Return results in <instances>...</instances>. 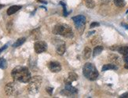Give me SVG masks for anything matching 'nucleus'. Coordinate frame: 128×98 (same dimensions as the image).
<instances>
[{"label":"nucleus","instance_id":"obj_22","mask_svg":"<svg viewBox=\"0 0 128 98\" xmlns=\"http://www.w3.org/2000/svg\"><path fill=\"white\" fill-rule=\"evenodd\" d=\"M119 59H120L119 57L115 55V54H112V55L109 56V61L113 63H117L119 61Z\"/></svg>","mask_w":128,"mask_h":98},{"label":"nucleus","instance_id":"obj_18","mask_svg":"<svg viewBox=\"0 0 128 98\" xmlns=\"http://www.w3.org/2000/svg\"><path fill=\"white\" fill-rule=\"evenodd\" d=\"M31 35L33 37L34 39H38L40 36V28H36L35 30H33L31 33Z\"/></svg>","mask_w":128,"mask_h":98},{"label":"nucleus","instance_id":"obj_7","mask_svg":"<svg viewBox=\"0 0 128 98\" xmlns=\"http://www.w3.org/2000/svg\"><path fill=\"white\" fill-rule=\"evenodd\" d=\"M47 45L44 41H37L35 45H34V49L36 53L40 54L46 50Z\"/></svg>","mask_w":128,"mask_h":98},{"label":"nucleus","instance_id":"obj_26","mask_svg":"<svg viewBox=\"0 0 128 98\" xmlns=\"http://www.w3.org/2000/svg\"><path fill=\"white\" fill-rule=\"evenodd\" d=\"M46 92L48 93V94H49L50 95H52L54 89L52 88V87H46Z\"/></svg>","mask_w":128,"mask_h":98},{"label":"nucleus","instance_id":"obj_1","mask_svg":"<svg viewBox=\"0 0 128 98\" xmlns=\"http://www.w3.org/2000/svg\"><path fill=\"white\" fill-rule=\"evenodd\" d=\"M12 78L15 82L28 83L32 79L31 72L28 68L24 66H16L11 72Z\"/></svg>","mask_w":128,"mask_h":98},{"label":"nucleus","instance_id":"obj_21","mask_svg":"<svg viewBox=\"0 0 128 98\" xmlns=\"http://www.w3.org/2000/svg\"><path fill=\"white\" fill-rule=\"evenodd\" d=\"M7 67V62L4 58H0V68L6 69Z\"/></svg>","mask_w":128,"mask_h":98},{"label":"nucleus","instance_id":"obj_13","mask_svg":"<svg viewBox=\"0 0 128 98\" xmlns=\"http://www.w3.org/2000/svg\"><path fill=\"white\" fill-rule=\"evenodd\" d=\"M65 44L64 43H63V44L62 45H58V47H57V53L58 54H59V55L62 56L63 54L65 53Z\"/></svg>","mask_w":128,"mask_h":98},{"label":"nucleus","instance_id":"obj_15","mask_svg":"<svg viewBox=\"0 0 128 98\" xmlns=\"http://www.w3.org/2000/svg\"><path fill=\"white\" fill-rule=\"evenodd\" d=\"M91 56V49L90 47H85L84 49V52H83V57H84V59H89L90 57Z\"/></svg>","mask_w":128,"mask_h":98},{"label":"nucleus","instance_id":"obj_32","mask_svg":"<svg viewBox=\"0 0 128 98\" xmlns=\"http://www.w3.org/2000/svg\"><path fill=\"white\" fill-rule=\"evenodd\" d=\"M94 33H95V31H93L89 32V33H88V35H87V36H90V35H92V34H94Z\"/></svg>","mask_w":128,"mask_h":98},{"label":"nucleus","instance_id":"obj_27","mask_svg":"<svg viewBox=\"0 0 128 98\" xmlns=\"http://www.w3.org/2000/svg\"><path fill=\"white\" fill-rule=\"evenodd\" d=\"M100 25V24L98 22H93L91 24H90V28H95V27H98Z\"/></svg>","mask_w":128,"mask_h":98},{"label":"nucleus","instance_id":"obj_28","mask_svg":"<svg viewBox=\"0 0 128 98\" xmlns=\"http://www.w3.org/2000/svg\"><path fill=\"white\" fill-rule=\"evenodd\" d=\"M120 97V98H128V93H126V94H122Z\"/></svg>","mask_w":128,"mask_h":98},{"label":"nucleus","instance_id":"obj_10","mask_svg":"<svg viewBox=\"0 0 128 98\" xmlns=\"http://www.w3.org/2000/svg\"><path fill=\"white\" fill-rule=\"evenodd\" d=\"M64 90H66L67 91H68L71 95L76 94L77 93H78L77 89L72 86L71 85V83H65V89Z\"/></svg>","mask_w":128,"mask_h":98},{"label":"nucleus","instance_id":"obj_4","mask_svg":"<svg viewBox=\"0 0 128 98\" xmlns=\"http://www.w3.org/2000/svg\"><path fill=\"white\" fill-rule=\"evenodd\" d=\"M42 79L41 76H34L29 81V84L28 86V91L31 94H36L40 90Z\"/></svg>","mask_w":128,"mask_h":98},{"label":"nucleus","instance_id":"obj_24","mask_svg":"<svg viewBox=\"0 0 128 98\" xmlns=\"http://www.w3.org/2000/svg\"><path fill=\"white\" fill-rule=\"evenodd\" d=\"M60 5H62V6H63V10H64V17H66V16H68V13L67 12V10H66V4L64 3L63 2H60Z\"/></svg>","mask_w":128,"mask_h":98},{"label":"nucleus","instance_id":"obj_5","mask_svg":"<svg viewBox=\"0 0 128 98\" xmlns=\"http://www.w3.org/2000/svg\"><path fill=\"white\" fill-rule=\"evenodd\" d=\"M72 19L74 21L77 30H80V31H82L83 29H84V26L86 24V17L84 16L78 15V16H76V17H73Z\"/></svg>","mask_w":128,"mask_h":98},{"label":"nucleus","instance_id":"obj_12","mask_svg":"<svg viewBox=\"0 0 128 98\" xmlns=\"http://www.w3.org/2000/svg\"><path fill=\"white\" fill-rule=\"evenodd\" d=\"M116 69H117V67H116L115 64H104L102 67V72H105V71H108V70H116Z\"/></svg>","mask_w":128,"mask_h":98},{"label":"nucleus","instance_id":"obj_8","mask_svg":"<svg viewBox=\"0 0 128 98\" xmlns=\"http://www.w3.org/2000/svg\"><path fill=\"white\" fill-rule=\"evenodd\" d=\"M48 68L50 69V71L51 72L58 73L60 72V70H62V65L58 62L51 61L48 64Z\"/></svg>","mask_w":128,"mask_h":98},{"label":"nucleus","instance_id":"obj_29","mask_svg":"<svg viewBox=\"0 0 128 98\" xmlns=\"http://www.w3.org/2000/svg\"><path fill=\"white\" fill-rule=\"evenodd\" d=\"M7 46H8V45L6 44V45H5V46H2V48H0V53H1V52H2L3 50H6V48H7Z\"/></svg>","mask_w":128,"mask_h":98},{"label":"nucleus","instance_id":"obj_3","mask_svg":"<svg viewBox=\"0 0 128 98\" xmlns=\"http://www.w3.org/2000/svg\"><path fill=\"white\" fill-rule=\"evenodd\" d=\"M53 33L54 35H62L65 38H72L74 35L71 27L69 25L63 24L55 25L53 29Z\"/></svg>","mask_w":128,"mask_h":98},{"label":"nucleus","instance_id":"obj_6","mask_svg":"<svg viewBox=\"0 0 128 98\" xmlns=\"http://www.w3.org/2000/svg\"><path fill=\"white\" fill-rule=\"evenodd\" d=\"M5 92L8 96H14L18 94V86L15 83H7L5 87Z\"/></svg>","mask_w":128,"mask_h":98},{"label":"nucleus","instance_id":"obj_25","mask_svg":"<svg viewBox=\"0 0 128 98\" xmlns=\"http://www.w3.org/2000/svg\"><path fill=\"white\" fill-rule=\"evenodd\" d=\"M123 56H124V61L125 62L124 67L125 68L128 69V54H125V55H123Z\"/></svg>","mask_w":128,"mask_h":98},{"label":"nucleus","instance_id":"obj_19","mask_svg":"<svg viewBox=\"0 0 128 98\" xmlns=\"http://www.w3.org/2000/svg\"><path fill=\"white\" fill-rule=\"evenodd\" d=\"M114 3L116 6L120 7V8L124 7L126 5L125 0H114Z\"/></svg>","mask_w":128,"mask_h":98},{"label":"nucleus","instance_id":"obj_30","mask_svg":"<svg viewBox=\"0 0 128 98\" xmlns=\"http://www.w3.org/2000/svg\"><path fill=\"white\" fill-rule=\"evenodd\" d=\"M122 26H124L126 29L128 30V24H125V23H122Z\"/></svg>","mask_w":128,"mask_h":98},{"label":"nucleus","instance_id":"obj_31","mask_svg":"<svg viewBox=\"0 0 128 98\" xmlns=\"http://www.w3.org/2000/svg\"><path fill=\"white\" fill-rule=\"evenodd\" d=\"M37 1H38V2H42V3H44V4H46V3H47V2H45V1H42V0H37Z\"/></svg>","mask_w":128,"mask_h":98},{"label":"nucleus","instance_id":"obj_17","mask_svg":"<svg viewBox=\"0 0 128 98\" xmlns=\"http://www.w3.org/2000/svg\"><path fill=\"white\" fill-rule=\"evenodd\" d=\"M25 40H26L25 38H20V39H18V40H16V41L14 43L12 46L14 47V48L18 47V46H20L25 42Z\"/></svg>","mask_w":128,"mask_h":98},{"label":"nucleus","instance_id":"obj_11","mask_svg":"<svg viewBox=\"0 0 128 98\" xmlns=\"http://www.w3.org/2000/svg\"><path fill=\"white\" fill-rule=\"evenodd\" d=\"M22 8L21 6H10L8 9H7V15L10 16V15H13L14 13H15L16 12H18L19 9H20Z\"/></svg>","mask_w":128,"mask_h":98},{"label":"nucleus","instance_id":"obj_2","mask_svg":"<svg viewBox=\"0 0 128 98\" xmlns=\"http://www.w3.org/2000/svg\"><path fill=\"white\" fill-rule=\"evenodd\" d=\"M82 73H83V75H84L87 79L90 81L96 80L99 75L97 68L91 63H86L84 64V66H83V68H82Z\"/></svg>","mask_w":128,"mask_h":98},{"label":"nucleus","instance_id":"obj_23","mask_svg":"<svg viewBox=\"0 0 128 98\" xmlns=\"http://www.w3.org/2000/svg\"><path fill=\"white\" fill-rule=\"evenodd\" d=\"M101 42V39H100V37L99 36H96V37H94V39L91 40V43L93 45H98V43Z\"/></svg>","mask_w":128,"mask_h":98},{"label":"nucleus","instance_id":"obj_9","mask_svg":"<svg viewBox=\"0 0 128 98\" xmlns=\"http://www.w3.org/2000/svg\"><path fill=\"white\" fill-rule=\"evenodd\" d=\"M78 79V75L75 72H69L68 73V77L64 79L65 83H71L72 82L76 81Z\"/></svg>","mask_w":128,"mask_h":98},{"label":"nucleus","instance_id":"obj_20","mask_svg":"<svg viewBox=\"0 0 128 98\" xmlns=\"http://www.w3.org/2000/svg\"><path fill=\"white\" fill-rule=\"evenodd\" d=\"M85 4H86V6L89 9H93L95 6V2H94V0H86Z\"/></svg>","mask_w":128,"mask_h":98},{"label":"nucleus","instance_id":"obj_14","mask_svg":"<svg viewBox=\"0 0 128 98\" xmlns=\"http://www.w3.org/2000/svg\"><path fill=\"white\" fill-rule=\"evenodd\" d=\"M103 46H97L94 49V51H93V56L94 57H97L98 55H99L103 50Z\"/></svg>","mask_w":128,"mask_h":98},{"label":"nucleus","instance_id":"obj_16","mask_svg":"<svg viewBox=\"0 0 128 98\" xmlns=\"http://www.w3.org/2000/svg\"><path fill=\"white\" fill-rule=\"evenodd\" d=\"M120 53L122 55H125V54H128V46H119L118 50Z\"/></svg>","mask_w":128,"mask_h":98},{"label":"nucleus","instance_id":"obj_33","mask_svg":"<svg viewBox=\"0 0 128 98\" xmlns=\"http://www.w3.org/2000/svg\"><path fill=\"white\" fill-rule=\"evenodd\" d=\"M3 7V6H2V5H0V9H1Z\"/></svg>","mask_w":128,"mask_h":98}]
</instances>
